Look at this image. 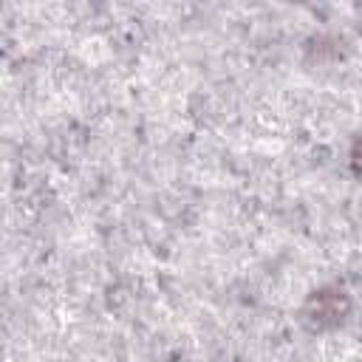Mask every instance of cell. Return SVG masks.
<instances>
[{"label":"cell","instance_id":"cell-1","mask_svg":"<svg viewBox=\"0 0 362 362\" xmlns=\"http://www.w3.org/2000/svg\"><path fill=\"white\" fill-rule=\"evenodd\" d=\"M305 311L317 325H334L348 314V297L342 291H317Z\"/></svg>","mask_w":362,"mask_h":362},{"label":"cell","instance_id":"cell-2","mask_svg":"<svg viewBox=\"0 0 362 362\" xmlns=\"http://www.w3.org/2000/svg\"><path fill=\"white\" fill-rule=\"evenodd\" d=\"M354 167H356V170H362V139L354 144Z\"/></svg>","mask_w":362,"mask_h":362}]
</instances>
